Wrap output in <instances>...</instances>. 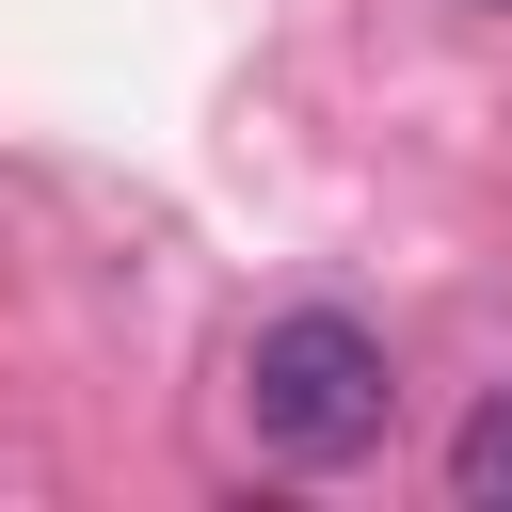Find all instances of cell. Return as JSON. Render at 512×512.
<instances>
[{
    "label": "cell",
    "mask_w": 512,
    "mask_h": 512,
    "mask_svg": "<svg viewBox=\"0 0 512 512\" xmlns=\"http://www.w3.org/2000/svg\"><path fill=\"white\" fill-rule=\"evenodd\" d=\"M240 416H256L272 464H368L384 416H400L384 336H368L352 304H288V320H256V352H240Z\"/></svg>",
    "instance_id": "cell-1"
},
{
    "label": "cell",
    "mask_w": 512,
    "mask_h": 512,
    "mask_svg": "<svg viewBox=\"0 0 512 512\" xmlns=\"http://www.w3.org/2000/svg\"><path fill=\"white\" fill-rule=\"evenodd\" d=\"M480 16H512V0H480Z\"/></svg>",
    "instance_id": "cell-3"
},
{
    "label": "cell",
    "mask_w": 512,
    "mask_h": 512,
    "mask_svg": "<svg viewBox=\"0 0 512 512\" xmlns=\"http://www.w3.org/2000/svg\"><path fill=\"white\" fill-rule=\"evenodd\" d=\"M448 496H464V512H512V384L448 432Z\"/></svg>",
    "instance_id": "cell-2"
}]
</instances>
